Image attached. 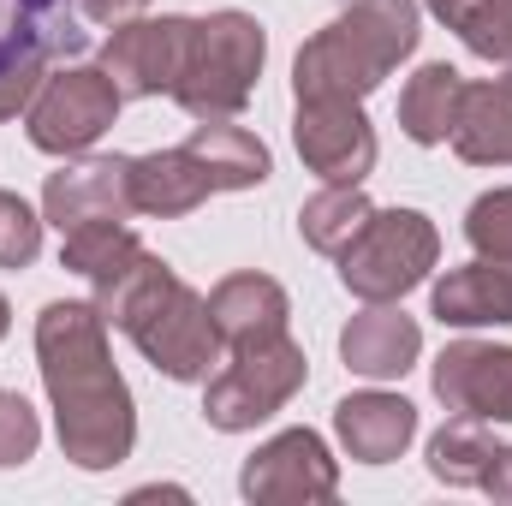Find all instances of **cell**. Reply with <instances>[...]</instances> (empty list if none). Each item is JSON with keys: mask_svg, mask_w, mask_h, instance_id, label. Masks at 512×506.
<instances>
[{"mask_svg": "<svg viewBox=\"0 0 512 506\" xmlns=\"http://www.w3.org/2000/svg\"><path fill=\"white\" fill-rule=\"evenodd\" d=\"M36 364L54 405L60 453L78 471H114L137 447V405L108 352V316L90 298H54L36 316Z\"/></svg>", "mask_w": 512, "mask_h": 506, "instance_id": "1", "label": "cell"}, {"mask_svg": "<svg viewBox=\"0 0 512 506\" xmlns=\"http://www.w3.org/2000/svg\"><path fill=\"white\" fill-rule=\"evenodd\" d=\"M90 286H96L90 304L108 316V328L131 334V346L167 381L215 376V364H221V328L209 316V298L197 286H185L149 245H137L114 268H102Z\"/></svg>", "mask_w": 512, "mask_h": 506, "instance_id": "2", "label": "cell"}, {"mask_svg": "<svg viewBox=\"0 0 512 506\" xmlns=\"http://www.w3.org/2000/svg\"><path fill=\"white\" fill-rule=\"evenodd\" d=\"M423 12L417 0H346L292 60L298 102H364L382 78L417 54Z\"/></svg>", "mask_w": 512, "mask_h": 506, "instance_id": "3", "label": "cell"}, {"mask_svg": "<svg viewBox=\"0 0 512 506\" xmlns=\"http://www.w3.org/2000/svg\"><path fill=\"white\" fill-rule=\"evenodd\" d=\"M262 60H268V36L251 12H233V6L209 12V18H197L191 60H185L173 102L191 120H239L256 78H262Z\"/></svg>", "mask_w": 512, "mask_h": 506, "instance_id": "4", "label": "cell"}, {"mask_svg": "<svg viewBox=\"0 0 512 506\" xmlns=\"http://www.w3.org/2000/svg\"><path fill=\"white\" fill-rule=\"evenodd\" d=\"M310 381V358L292 334H268L233 346V358L209 376L203 387V417L221 435H245L256 423H268L274 411H286V399Z\"/></svg>", "mask_w": 512, "mask_h": 506, "instance_id": "5", "label": "cell"}, {"mask_svg": "<svg viewBox=\"0 0 512 506\" xmlns=\"http://www.w3.org/2000/svg\"><path fill=\"white\" fill-rule=\"evenodd\" d=\"M441 256V233L423 209H376L364 221V233L334 256L340 262V286L364 304H399L411 286L429 280Z\"/></svg>", "mask_w": 512, "mask_h": 506, "instance_id": "6", "label": "cell"}, {"mask_svg": "<svg viewBox=\"0 0 512 506\" xmlns=\"http://www.w3.org/2000/svg\"><path fill=\"white\" fill-rule=\"evenodd\" d=\"M120 108L126 96L102 66H60L42 78L36 102L24 108V131L42 155H84L114 131Z\"/></svg>", "mask_w": 512, "mask_h": 506, "instance_id": "7", "label": "cell"}, {"mask_svg": "<svg viewBox=\"0 0 512 506\" xmlns=\"http://www.w3.org/2000/svg\"><path fill=\"white\" fill-rule=\"evenodd\" d=\"M191 36L197 18L185 12H161V18H126L114 24V36L102 42V72L120 84V96H173L191 60Z\"/></svg>", "mask_w": 512, "mask_h": 506, "instance_id": "8", "label": "cell"}, {"mask_svg": "<svg viewBox=\"0 0 512 506\" xmlns=\"http://www.w3.org/2000/svg\"><path fill=\"white\" fill-rule=\"evenodd\" d=\"M239 495L245 501H274V506L334 501L340 495V459L328 453V441L316 429H280L274 441H262L245 459Z\"/></svg>", "mask_w": 512, "mask_h": 506, "instance_id": "9", "label": "cell"}, {"mask_svg": "<svg viewBox=\"0 0 512 506\" xmlns=\"http://www.w3.org/2000/svg\"><path fill=\"white\" fill-rule=\"evenodd\" d=\"M292 143L322 185H364L376 167V126L364 102H298Z\"/></svg>", "mask_w": 512, "mask_h": 506, "instance_id": "10", "label": "cell"}, {"mask_svg": "<svg viewBox=\"0 0 512 506\" xmlns=\"http://www.w3.org/2000/svg\"><path fill=\"white\" fill-rule=\"evenodd\" d=\"M126 215H137L131 209V155H84V161H66L42 185V221H54L60 233L96 227V221H126Z\"/></svg>", "mask_w": 512, "mask_h": 506, "instance_id": "11", "label": "cell"}, {"mask_svg": "<svg viewBox=\"0 0 512 506\" xmlns=\"http://www.w3.org/2000/svg\"><path fill=\"white\" fill-rule=\"evenodd\" d=\"M435 399L483 423H512V346L453 340L435 358Z\"/></svg>", "mask_w": 512, "mask_h": 506, "instance_id": "12", "label": "cell"}, {"mask_svg": "<svg viewBox=\"0 0 512 506\" xmlns=\"http://www.w3.org/2000/svg\"><path fill=\"white\" fill-rule=\"evenodd\" d=\"M334 435L346 447V459L358 465H393L411 441H417V405L399 399V393H346L334 405Z\"/></svg>", "mask_w": 512, "mask_h": 506, "instance_id": "13", "label": "cell"}, {"mask_svg": "<svg viewBox=\"0 0 512 506\" xmlns=\"http://www.w3.org/2000/svg\"><path fill=\"white\" fill-rule=\"evenodd\" d=\"M417 352H423V328L399 304H370L340 328V358H346L352 376L393 381L417 364Z\"/></svg>", "mask_w": 512, "mask_h": 506, "instance_id": "14", "label": "cell"}, {"mask_svg": "<svg viewBox=\"0 0 512 506\" xmlns=\"http://www.w3.org/2000/svg\"><path fill=\"white\" fill-rule=\"evenodd\" d=\"M429 310L441 328H507L512 322V262H465L447 268L429 292Z\"/></svg>", "mask_w": 512, "mask_h": 506, "instance_id": "15", "label": "cell"}, {"mask_svg": "<svg viewBox=\"0 0 512 506\" xmlns=\"http://www.w3.org/2000/svg\"><path fill=\"white\" fill-rule=\"evenodd\" d=\"M209 316H215V328H221V346H245V340L286 334V322H292V298H286L280 280H268V274L245 268V274L215 280V292H209Z\"/></svg>", "mask_w": 512, "mask_h": 506, "instance_id": "16", "label": "cell"}, {"mask_svg": "<svg viewBox=\"0 0 512 506\" xmlns=\"http://www.w3.org/2000/svg\"><path fill=\"white\" fill-rule=\"evenodd\" d=\"M215 197L209 173L191 161V149H149V155H131V209L137 215H155V221H173V215H191Z\"/></svg>", "mask_w": 512, "mask_h": 506, "instance_id": "17", "label": "cell"}, {"mask_svg": "<svg viewBox=\"0 0 512 506\" xmlns=\"http://www.w3.org/2000/svg\"><path fill=\"white\" fill-rule=\"evenodd\" d=\"M459 161L471 167H512V90L501 78H483V84H465L459 96V120L453 137Z\"/></svg>", "mask_w": 512, "mask_h": 506, "instance_id": "18", "label": "cell"}, {"mask_svg": "<svg viewBox=\"0 0 512 506\" xmlns=\"http://www.w3.org/2000/svg\"><path fill=\"white\" fill-rule=\"evenodd\" d=\"M185 149H191V161L209 173L215 191H251V185H262V179L274 173L268 143H262L256 131L233 126V120H197V131L185 137Z\"/></svg>", "mask_w": 512, "mask_h": 506, "instance_id": "19", "label": "cell"}, {"mask_svg": "<svg viewBox=\"0 0 512 506\" xmlns=\"http://www.w3.org/2000/svg\"><path fill=\"white\" fill-rule=\"evenodd\" d=\"M459 96H465L459 66H447V60L417 66V72L405 78V90H399V131H405L411 143H423V149L447 143V137H453V120H459Z\"/></svg>", "mask_w": 512, "mask_h": 506, "instance_id": "20", "label": "cell"}, {"mask_svg": "<svg viewBox=\"0 0 512 506\" xmlns=\"http://www.w3.org/2000/svg\"><path fill=\"white\" fill-rule=\"evenodd\" d=\"M495 429L483 423V417H465V411H453L435 435H429V477L435 483H447V489H477L483 483V471H489V459H495Z\"/></svg>", "mask_w": 512, "mask_h": 506, "instance_id": "21", "label": "cell"}, {"mask_svg": "<svg viewBox=\"0 0 512 506\" xmlns=\"http://www.w3.org/2000/svg\"><path fill=\"white\" fill-rule=\"evenodd\" d=\"M370 215H376V203L364 197V185H322L316 197H304V209H298V233H304L310 251L340 256L358 233H364Z\"/></svg>", "mask_w": 512, "mask_h": 506, "instance_id": "22", "label": "cell"}, {"mask_svg": "<svg viewBox=\"0 0 512 506\" xmlns=\"http://www.w3.org/2000/svg\"><path fill=\"white\" fill-rule=\"evenodd\" d=\"M137 245H143V239L131 233L126 221H96V227H72V233H60V262H66L72 274L96 280L102 268H114V262L131 256Z\"/></svg>", "mask_w": 512, "mask_h": 506, "instance_id": "23", "label": "cell"}, {"mask_svg": "<svg viewBox=\"0 0 512 506\" xmlns=\"http://www.w3.org/2000/svg\"><path fill=\"white\" fill-rule=\"evenodd\" d=\"M465 239H471V251L489 256V262H512V185H495V191H483L471 203Z\"/></svg>", "mask_w": 512, "mask_h": 506, "instance_id": "24", "label": "cell"}, {"mask_svg": "<svg viewBox=\"0 0 512 506\" xmlns=\"http://www.w3.org/2000/svg\"><path fill=\"white\" fill-rule=\"evenodd\" d=\"M459 42H465L477 60L501 66L512 54V0H471L465 18H459Z\"/></svg>", "mask_w": 512, "mask_h": 506, "instance_id": "25", "label": "cell"}, {"mask_svg": "<svg viewBox=\"0 0 512 506\" xmlns=\"http://www.w3.org/2000/svg\"><path fill=\"white\" fill-rule=\"evenodd\" d=\"M36 256H42V215L18 191H0V268H30Z\"/></svg>", "mask_w": 512, "mask_h": 506, "instance_id": "26", "label": "cell"}, {"mask_svg": "<svg viewBox=\"0 0 512 506\" xmlns=\"http://www.w3.org/2000/svg\"><path fill=\"white\" fill-rule=\"evenodd\" d=\"M36 447H42V423H36L30 399L12 393V387H0V471L36 459Z\"/></svg>", "mask_w": 512, "mask_h": 506, "instance_id": "27", "label": "cell"}, {"mask_svg": "<svg viewBox=\"0 0 512 506\" xmlns=\"http://www.w3.org/2000/svg\"><path fill=\"white\" fill-rule=\"evenodd\" d=\"M48 60H54L48 48H30V54H18V60L0 66V120H18L36 102V90L48 78Z\"/></svg>", "mask_w": 512, "mask_h": 506, "instance_id": "28", "label": "cell"}, {"mask_svg": "<svg viewBox=\"0 0 512 506\" xmlns=\"http://www.w3.org/2000/svg\"><path fill=\"white\" fill-rule=\"evenodd\" d=\"M78 6V18H90V24H126V18H143V6L149 0H72Z\"/></svg>", "mask_w": 512, "mask_h": 506, "instance_id": "29", "label": "cell"}, {"mask_svg": "<svg viewBox=\"0 0 512 506\" xmlns=\"http://www.w3.org/2000/svg\"><path fill=\"white\" fill-rule=\"evenodd\" d=\"M489 501L512 506V447H495V459H489V471H483V483H477Z\"/></svg>", "mask_w": 512, "mask_h": 506, "instance_id": "30", "label": "cell"}, {"mask_svg": "<svg viewBox=\"0 0 512 506\" xmlns=\"http://www.w3.org/2000/svg\"><path fill=\"white\" fill-rule=\"evenodd\" d=\"M423 6H429L447 30H459V18H465V6H471V0H423Z\"/></svg>", "mask_w": 512, "mask_h": 506, "instance_id": "31", "label": "cell"}, {"mask_svg": "<svg viewBox=\"0 0 512 506\" xmlns=\"http://www.w3.org/2000/svg\"><path fill=\"white\" fill-rule=\"evenodd\" d=\"M6 328H12V304L0 298V340H6Z\"/></svg>", "mask_w": 512, "mask_h": 506, "instance_id": "32", "label": "cell"}, {"mask_svg": "<svg viewBox=\"0 0 512 506\" xmlns=\"http://www.w3.org/2000/svg\"><path fill=\"white\" fill-rule=\"evenodd\" d=\"M501 84H507V90H512V54H507V60H501Z\"/></svg>", "mask_w": 512, "mask_h": 506, "instance_id": "33", "label": "cell"}]
</instances>
